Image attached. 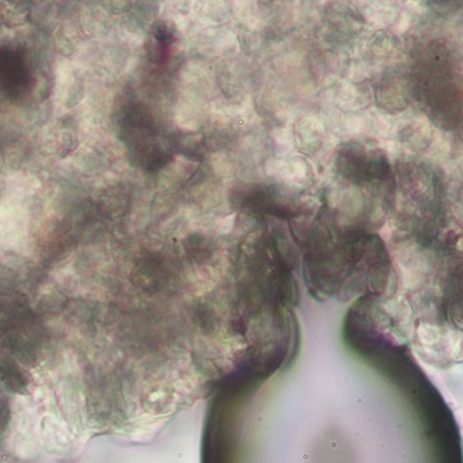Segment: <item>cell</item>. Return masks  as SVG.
I'll list each match as a JSON object with an SVG mask.
<instances>
[{
	"mask_svg": "<svg viewBox=\"0 0 463 463\" xmlns=\"http://www.w3.org/2000/svg\"><path fill=\"white\" fill-rule=\"evenodd\" d=\"M337 170L351 183L364 185L372 181H383L389 176L386 154L379 149L360 144H348L338 152Z\"/></svg>",
	"mask_w": 463,
	"mask_h": 463,
	"instance_id": "cell-2",
	"label": "cell"
},
{
	"mask_svg": "<svg viewBox=\"0 0 463 463\" xmlns=\"http://www.w3.org/2000/svg\"><path fill=\"white\" fill-rule=\"evenodd\" d=\"M0 381L17 393H23L28 386V377L21 367L17 366L9 357H0Z\"/></svg>",
	"mask_w": 463,
	"mask_h": 463,
	"instance_id": "cell-4",
	"label": "cell"
},
{
	"mask_svg": "<svg viewBox=\"0 0 463 463\" xmlns=\"http://www.w3.org/2000/svg\"><path fill=\"white\" fill-rule=\"evenodd\" d=\"M202 463H462L459 430L430 399L216 404Z\"/></svg>",
	"mask_w": 463,
	"mask_h": 463,
	"instance_id": "cell-1",
	"label": "cell"
},
{
	"mask_svg": "<svg viewBox=\"0 0 463 463\" xmlns=\"http://www.w3.org/2000/svg\"><path fill=\"white\" fill-rule=\"evenodd\" d=\"M126 205V198L124 193L119 191H110L106 195L100 198V209L106 210V213L112 216L122 215V209Z\"/></svg>",
	"mask_w": 463,
	"mask_h": 463,
	"instance_id": "cell-5",
	"label": "cell"
},
{
	"mask_svg": "<svg viewBox=\"0 0 463 463\" xmlns=\"http://www.w3.org/2000/svg\"><path fill=\"white\" fill-rule=\"evenodd\" d=\"M29 87V73L24 59L14 51H0V94L13 99Z\"/></svg>",
	"mask_w": 463,
	"mask_h": 463,
	"instance_id": "cell-3",
	"label": "cell"
}]
</instances>
